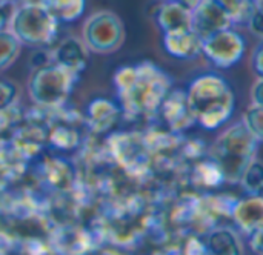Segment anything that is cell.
<instances>
[{
    "label": "cell",
    "instance_id": "cell-1",
    "mask_svg": "<svg viewBox=\"0 0 263 255\" xmlns=\"http://www.w3.org/2000/svg\"><path fill=\"white\" fill-rule=\"evenodd\" d=\"M114 85L129 119L151 117L159 112L162 102L171 91V77L153 62H142L120 68Z\"/></svg>",
    "mask_w": 263,
    "mask_h": 255
},
{
    "label": "cell",
    "instance_id": "cell-2",
    "mask_svg": "<svg viewBox=\"0 0 263 255\" xmlns=\"http://www.w3.org/2000/svg\"><path fill=\"white\" fill-rule=\"evenodd\" d=\"M196 125L205 131L222 128L234 114L236 97L228 80L219 72L197 75L186 89Z\"/></svg>",
    "mask_w": 263,
    "mask_h": 255
},
{
    "label": "cell",
    "instance_id": "cell-3",
    "mask_svg": "<svg viewBox=\"0 0 263 255\" xmlns=\"http://www.w3.org/2000/svg\"><path fill=\"white\" fill-rule=\"evenodd\" d=\"M257 148V139L248 131L243 122H237L217 137L208 157L222 171L225 183L237 185L250 163L256 159Z\"/></svg>",
    "mask_w": 263,
    "mask_h": 255
},
{
    "label": "cell",
    "instance_id": "cell-4",
    "mask_svg": "<svg viewBox=\"0 0 263 255\" xmlns=\"http://www.w3.org/2000/svg\"><path fill=\"white\" fill-rule=\"evenodd\" d=\"M57 22L43 2H31L12 11L8 28L22 45L39 48L52 42L57 32Z\"/></svg>",
    "mask_w": 263,
    "mask_h": 255
},
{
    "label": "cell",
    "instance_id": "cell-5",
    "mask_svg": "<svg viewBox=\"0 0 263 255\" xmlns=\"http://www.w3.org/2000/svg\"><path fill=\"white\" fill-rule=\"evenodd\" d=\"M77 74L59 63L39 66L28 80L29 99L40 106L54 108L66 102Z\"/></svg>",
    "mask_w": 263,
    "mask_h": 255
},
{
    "label": "cell",
    "instance_id": "cell-6",
    "mask_svg": "<svg viewBox=\"0 0 263 255\" xmlns=\"http://www.w3.org/2000/svg\"><path fill=\"white\" fill-rule=\"evenodd\" d=\"M82 40L89 52L112 54L125 42V26L122 18L109 11L100 9L92 12L83 23Z\"/></svg>",
    "mask_w": 263,
    "mask_h": 255
},
{
    "label": "cell",
    "instance_id": "cell-7",
    "mask_svg": "<svg viewBox=\"0 0 263 255\" xmlns=\"http://www.w3.org/2000/svg\"><path fill=\"white\" fill-rule=\"evenodd\" d=\"M245 51L247 40L233 26L217 31L203 38L202 55H205L206 60L219 69L236 66L243 58Z\"/></svg>",
    "mask_w": 263,
    "mask_h": 255
},
{
    "label": "cell",
    "instance_id": "cell-8",
    "mask_svg": "<svg viewBox=\"0 0 263 255\" xmlns=\"http://www.w3.org/2000/svg\"><path fill=\"white\" fill-rule=\"evenodd\" d=\"M234 26L231 15L216 0H202L191 11V28L202 37Z\"/></svg>",
    "mask_w": 263,
    "mask_h": 255
},
{
    "label": "cell",
    "instance_id": "cell-9",
    "mask_svg": "<svg viewBox=\"0 0 263 255\" xmlns=\"http://www.w3.org/2000/svg\"><path fill=\"white\" fill-rule=\"evenodd\" d=\"M173 132H183L196 125L194 112L190 106L186 91L171 89L159 109Z\"/></svg>",
    "mask_w": 263,
    "mask_h": 255
},
{
    "label": "cell",
    "instance_id": "cell-10",
    "mask_svg": "<svg viewBox=\"0 0 263 255\" xmlns=\"http://www.w3.org/2000/svg\"><path fill=\"white\" fill-rule=\"evenodd\" d=\"M230 217L239 232L247 237L263 229V195L248 194L240 200H234Z\"/></svg>",
    "mask_w": 263,
    "mask_h": 255
},
{
    "label": "cell",
    "instance_id": "cell-11",
    "mask_svg": "<svg viewBox=\"0 0 263 255\" xmlns=\"http://www.w3.org/2000/svg\"><path fill=\"white\" fill-rule=\"evenodd\" d=\"M165 51L179 60H196L202 55L203 38L193 29H182L163 34Z\"/></svg>",
    "mask_w": 263,
    "mask_h": 255
},
{
    "label": "cell",
    "instance_id": "cell-12",
    "mask_svg": "<svg viewBox=\"0 0 263 255\" xmlns=\"http://www.w3.org/2000/svg\"><path fill=\"white\" fill-rule=\"evenodd\" d=\"M88 48L79 37H66L54 51V63L62 65L74 74H80L88 63Z\"/></svg>",
    "mask_w": 263,
    "mask_h": 255
},
{
    "label": "cell",
    "instance_id": "cell-13",
    "mask_svg": "<svg viewBox=\"0 0 263 255\" xmlns=\"http://www.w3.org/2000/svg\"><path fill=\"white\" fill-rule=\"evenodd\" d=\"M156 20L163 34L188 29L191 28V9L179 2L166 0L159 6L156 12Z\"/></svg>",
    "mask_w": 263,
    "mask_h": 255
},
{
    "label": "cell",
    "instance_id": "cell-14",
    "mask_svg": "<svg viewBox=\"0 0 263 255\" xmlns=\"http://www.w3.org/2000/svg\"><path fill=\"white\" fill-rule=\"evenodd\" d=\"M206 251L214 255L243 254V245L237 231L228 226H216L206 237Z\"/></svg>",
    "mask_w": 263,
    "mask_h": 255
},
{
    "label": "cell",
    "instance_id": "cell-15",
    "mask_svg": "<svg viewBox=\"0 0 263 255\" xmlns=\"http://www.w3.org/2000/svg\"><path fill=\"white\" fill-rule=\"evenodd\" d=\"M88 112H89V125L97 132L108 131L119 117L117 106L106 99L92 100V103L88 106Z\"/></svg>",
    "mask_w": 263,
    "mask_h": 255
},
{
    "label": "cell",
    "instance_id": "cell-16",
    "mask_svg": "<svg viewBox=\"0 0 263 255\" xmlns=\"http://www.w3.org/2000/svg\"><path fill=\"white\" fill-rule=\"evenodd\" d=\"M57 20L74 22L85 11V0H46L43 2Z\"/></svg>",
    "mask_w": 263,
    "mask_h": 255
},
{
    "label": "cell",
    "instance_id": "cell-17",
    "mask_svg": "<svg viewBox=\"0 0 263 255\" xmlns=\"http://www.w3.org/2000/svg\"><path fill=\"white\" fill-rule=\"evenodd\" d=\"M22 43L9 28H0V72L8 69L20 54Z\"/></svg>",
    "mask_w": 263,
    "mask_h": 255
},
{
    "label": "cell",
    "instance_id": "cell-18",
    "mask_svg": "<svg viewBox=\"0 0 263 255\" xmlns=\"http://www.w3.org/2000/svg\"><path fill=\"white\" fill-rule=\"evenodd\" d=\"M231 15L234 25L247 26L260 0H216Z\"/></svg>",
    "mask_w": 263,
    "mask_h": 255
},
{
    "label": "cell",
    "instance_id": "cell-19",
    "mask_svg": "<svg viewBox=\"0 0 263 255\" xmlns=\"http://www.w3.org/2000/svg\"><path fill=\"white\" fill-rule=\"evenodd\" d=\"M242 188L247 194L263 195V163L260 160H253L240 180Z\"/></svg>",
    "mask_w": 263,
    "mask_h": 255
},
{
    "label": "cell",
    "instance_id": "cell-20",
    "mask_svg": "<svg viewBox=\"0 0 263 255\" xmlns=\"http://www.w3.org/2000/svg\"><path fill=\"white\" fill-rule=\"evenodd\" d=\"M196 177L197 180L206 186V188H216L222 183H225L222 171L219 169V166L216 165V162L213 159H208L205 162H200L196 168Z\"/></svg>",
    "mask_w": 263,
    "mask_h": 255
},
{
    "label": "cell",
    "instance_id": "cell-21",
    "mask_svg": "<svg viewBox=\"0 0 263 255\" xmlns=\"http://www.w3.org/2000/svg\"><path fill=\"white\" fill-rule=\"evenodd\" d=\"M242 122L248 128V131L257 139V142L263 143V106L251 103V106L243 112Z\"/></svg>",
    "mask_w": 263,
    "mask_h": 255
},
{
    "label": "cell",
    "instance_id": "cell-22",
    "mask_svg": "<svg viewBox=\"0 0 263 255\" xmlns=\"http://www.w3.org/2000/svg\"><path fill=\"white\" fill-rule=\"evenodd\" d=\"M18 95V86L9 80H0V111L11 106Z\"/></svg>",
    "mask_w": 263,
    "mask_h": 255
},
{
    "label": "cell",
    "instance_id": "cell-23",
    "mask_svg": "<svg viewBox=\"0 0 263 255\" xmlns=\"http://www.w3.org/2000/svg\"><path fill=\"white\" fill-rule=\"evenodd\" d=\"M247 26L250 28V31H251L254 35L263 38V0L259 2V5H257V8L254 9L251 18L248 20Z\"/></svg>",
    "mask_w": 263,
    "mask_h": 255
},
{
    "label": "cell",
    "instance_id": "cell-24",
    "mask_svg": "<svg viewBox=\"0 0 263 255\" xmlns=\"http://www.w3.org/2000/svg\"><path fill=\"white\" fill-rule=\"evenodd\" d=\"M251 68L257 79H263V38L256 45L251 54Z\"/></svg>",
    "mask_w": 263,
    "mask_h": 255
},
{
    "label": "cell",
    "instance_id": "cell-25",
    "mask_svg": "<svg viewBox=\"0 0 263 255\" xmlns=\"http://www.w3.org/2000/svg\"><path fill=\"white\" fill-rule=\"evenodd\" d=\"M248 245L253 249V252L263 255V229H259L248 236Z\"/></svg>",
    "mask_w": 263,
    "mask_h": 255
},
{
    "label": "cell",
    "instance_id": "cell-26",
    "mask_svg": "<svg viewBox=\"0 0 263 255\" xmlns=\"http://www.w3.org/2000/svg\"><path fill=\"white\" fill-rule=\"evenodd\" d=\"M251 102L254 105L263 106V79H257V82L251 88Z\"/></svg>",
    "mask_w": 263,
    "mask_h": 255
},
{
    "label": "cell",
    "instance_id": "cell-27",
    "mask_svg": "<svg viewBox=\"0 0 263 255\" xmlns=\"http://www.w3.org/2000/svg\"><path fill=\"white\" fill-rule=\"evenodd\" d=\"M173 2H179V3H182L183 6H186L188 9H191V11H193V9H194V8H196L202 0H173Z\"/></svg>",
    "mask_w": 263,
    "mask_h": 255
},
{
    "label": "cell",
    "instance_id": "cell-28",
    "mask_svg": "<svg viewBox=\"0 0 263 255\" xmlns=\"http://www.w3.org/2000/svg\"><path fill=\"white\" fill-rule=\"evenodd\" d=\"M3 25H5V15L0 11V28H3Z\"/></svg>",
    "mask_w": 263,
    "mask_h": 255
}]
</instances>
